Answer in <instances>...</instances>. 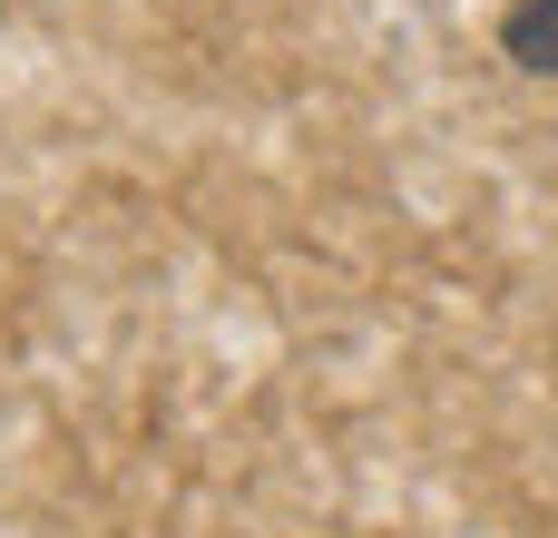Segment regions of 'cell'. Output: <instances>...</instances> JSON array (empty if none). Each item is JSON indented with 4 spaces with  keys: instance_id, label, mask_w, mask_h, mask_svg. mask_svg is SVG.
I'll return each mask as SVG.
<instances>
[{
    "instance_id": "1",
    "label": "cell",
    "mask_w": 558,
    "mask_h": 538,
    "mask_svg": "<svg viewBox=\"0 0 558 538\" xmlns=\"http://www.w3.org/2000/svg\"><path fill=\"white\" fill-rule=\"evenodd\" d=\"M500 49H510L530 78H558V0H510V10H500Z\"/></svg>"
}]
</instances>
